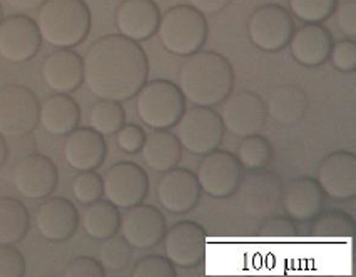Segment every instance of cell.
I'll list each match as a JSON object with an SVG mask.
<instances>
[{"mask_svg": "<svg viewBox=\"0 0 356 277\" xmlns=\"http://www.w3.org/2000/svg\"><path fill=\"white\" fill-rule=\"evenodd\" d=\"M84 82L99 99L129 101L146 84L149 60L139 42L124 35H104L87 51Z\"/></svg>", "mask_w": 356, "mask_h": 277, "instance_id": "6da1fadb", "label": "cell"}, {"mask_svg": "<svg viewBox=\"0 0 356 277\" xmlns=\"http://www.w3.org/2000/svg\"><path fill=\"white\" fill-rule=\"evenodd\" d=\"M234 72L229 60L216 52L197 51L188 56L177 74V87L193 104L213 107L229 96Z\"/></svg>", "mask_w": 356, "mask_h": 277, "instance_id": "7a4b0ae2", "label": "cell"}, {"mask_svg": "<svg viewBox=\"0 0 356 277\" xmlns=\"http://www.w3.org/2000/svg\"><path fill=\"white\" fill-rule=\"evenodd\" d=\"M40 39L56 49H72L90 31V10L84 0H44L37 12Z\"/></svg>", "mask_w": 356, "mask_h": 277, "instance_id": "3957f363", "label": "cell"}, {"mask_svg": "<svg viewBox=\"0 0 356 277\" xmlns=\"http://www.w3.org/2000/svg\"><path fill=\"white\" fill-rule=\"evenodd\" d=\"M161 44L168 52L188 57L201 51L208 39V22L191 6H174L159 20Z\"/></svg>", "mask_w": 356, "mask_h": 277, "instance_id": "277c9868", "label": "cell"}, {"mask_svg": "<svg viewBox=\"0 0 356 277\" xmlns=\"http://www.w3.org/2000/svg\"><path fill=\"white\" fill-rule=\"evenodd\" d=\"M136 96L139 119L154 131L171 129L186 110V97L179 87L164 78L146 82Z\"/></svg>", "mask_w": 356, "mask_h": 277, "instance_id": "5b68a950", "label": "cell"}, {"mask_svg": "<svg viewBox=\"0 0 356 277\" xmlns=\"http://www.w3.org/2000/svg\"><path fill=\"white\" fill-rule=\"evenodd\" d=\"M176 126V137L181 146L196 156H204L218 149L225 137L221 115L211 107L196 106L184 110Z\"/></svg>", "mask_w": 356, "mask_h": 277, "instance_id": "8992f818", "label": "cell"}, {"mask_svg": "<svg viewBox=\"0 0 356 277\" xmlns=\"http://www.w3.org/2000/svg\"><path fill=\"white\" fill-rule=\"evenodd\" d=\"M39 99L27 87H0V135L17 139L31 134L39 124Z\"/></svg>", "mask_w": 356, "mask_h": 277, "instance_id": "52a82bcc", "label": "cell"}, {"mask_svg": "<svg viewBox=\"0 0 356 277\" xmlns=\"http://www.w3.org/2000/svg\"><path fill=\"white\" fill-rule=\"evenodd\" d=\"M295 22L286 9L276 3L261 6L248 20V37L251 44L264 52H280L289 44Z\"/></svg>", "mask_w": 356, "mask_h": 277, "instance_id": "ba28073f", "label": "cell"}, {"mask_svg": "<svg viewBox=\"0 0 356 277\" xmlns=\"http://www.w3.org/2000/svg\"><path fill=\"white\" fill-rule=\"evenodd\" d=\"M197 182L201 192L214 199L234 196L243 177V167L238 157L225 151H211L197 165Z\"/></svg>", "mask_w": 356, "mask_h": 277, "instance_id": "9c48e42d", "label": "cell"}, {"mask_svg": "<svg viewBox=\"0 0 356 277\" xmlns=\"http://www.w3.org/2000/svg\"><path fill=\"white\" fill-rule=\"evenodd\" d=\"M239 204L248 216L264 219L273 216L281 204L283 182L270 171H250L241 177L238 187Z\"/></svg>", "mask_w": 356, "mask_h": 277, "instance_id": "30bf717a", "label": "cell"}, {"mask_svg": "<svg viewBox=\"0 0 356 277\" xmlns=\"http://www.w3.org/2000/svg\"><path fill=\"white\" fill-rule=\"evenodd\" d=\"M106 201L118 209H129L143 204L149 191V177L143 167L134 162H118L106 172L104 179Z\"/></svg>", "mask_w": 356, "mask_h": 277, "instance_id": "8fae6325", "label": "cell"}, {"mask_svg": "<svg viewBox=\"0 0 356 277\" xmlns=\"http://www.w3.org/2000/svg\"><path fill=\"white\" fill-rule=\"evenodd\" d=\"M222 107V124L225 129L238 137H248V135L259 134L264 129L268 121L266 104L258 94L243 92L229 94Z\"/></svg>", "mask_w": 356, "mask_h": 277, "instance_id": "7c38bea8", "label": "cell"}, {"mask_svg": "<svg viewBox=\"0 0 356 277\" xmlns=\"http://www.w3.org/2000/svg\"><path fill=\"white\" fill-rule=\"evenodd\" d=\"M164 251L174 266L183 269L197 267L204 264L208 235L200 224L191 221L177 222L164 234Z\"/></svg>", "mask_w": 356, "mask_h": 277, "instance_id": "4fadbf2b", "label": "cell"}, {"mask_svg": "<svg viewBox=\"0 0 356 277\" xmlns=\"http://www.w3.org/2000/svg\"><path fill=\"white\" fill-rule=\"evenodd\" d=\"M39 28L27 15H10L0 22V57L14 64L34 59L40 49Z\"/></svg>", "mask_w": 356, "mask_h": 277, "instance_id": "5bb4252c", "label": "cell"}, {"mask_svg": "<svg viewBox=\"0 0 356 277\" xmlns=\"http://www.w3.org/2000/svg\"><path fill=\"white\" fill-rule=\"evenodd\" d=\"M59 174L56 164L42 154H31L20 159L12 172L15 189L29 199H44L57 187Z\"/></svg>", "mask_w": 356, "mask_h": 277, "instance_id": "9a60e30c", "label": "cell"}, {"mask_svg": "<svg viewBox=\"0 0 356 277\" xmlns=\"http://www.w3.org/2000/svg\"><path fill=\"white\" fill-rule=\"evenodd\" d=\"M156 196L171 214H188L200 204L201 187L196 174L188 169H171L157 182Z\"/></svg>", "mask_w": 356, "mask_h": 277, "instance_id": "2e32d148", "label": "cell"}, {"mask_svg": "<svg viewBox=\"0 0 356 277\" xmlns=\"http://www.w3.org/2000/svg\"><path fill=\"white\" fill-rule=\"evenodd\" d=\"M318 184L333 201H350L356 196V157L338 151L326 156L318 165Z\"/></svg>", "mask_w": 356, "mask_h": 277, "instance_id": "e0dca14e", "label": "cell"}, {"mask_svg": "<svg viewBox=\"0 0 356 277\" xmlns=\"http://www.w3.org/2000/svg\"><path fill=\"white\" fill-rule=\"evenodd\" d=\"M122 237L134 249H151L164 239L165 219L154 205L138 204L121 217Z\"/></svg>", "mask_w": 356, "mask_h": 277, "instance_id": "ac0fdd59", "label": "cell"}, {"mask_svg": "<svg viewBox=\"0 0 356 277\" xmlns=\"http://www.w3.org/2000/svg\"><path fill=\"white\" fill-rule=\"evenodd\" d=\"M35 226L45 241H69L77 230L79 212L70 201L51 197L37 208Z\"/></svg>", "mask_w": 356, "mask_h": 277, "instance_id": "d6986e66", "label": "cell"}, {"mask_svg": "<svg viewBox=\"0 0 356 277\" xmlns=\"http://www.w3.org/2000/svg\"><path fill=\"white\" fill-rule=\"evenodd\" d=\"M159 20L161 12L154 0H124L115 10L119 34L134 42H143L154 35Z\"/></svg>", "mask_w": 356, "mask_h": 277, "instance_id": "ffe728a7", "label": "cell"}, {"mask_svg": "<svg viewBox=\"0 0 356 277\" xmlns=\"http://www.w3.org/2000/svg\"><path fill=\"white\" fill-rule=\"evenodd\" d=\"M107 146L104 135L92 127H76L64 144V159L76 171H96L104 162Z\"/></svg>", "mask_w": 356, "mask_h": 277, "instance_id": "44dd1931", "label": "cell"}, {"mask_svg": "<svg viewBox=\"0 0 356 277\" xmlns=\"http://www.w3.org/2000/svg\"><path fill=\"white\" fill-rule=\"evenodd\" d=\"M42 78L56 94H69L84 82V62L69 49L54 51L42 62Z\"/></svg>", "mask_w": 356, "mask_h": 277, "instance_id": "7402d4cb", "label": "cell"}, {"mask_svg": "<svg viewBox=\"0 0 356 277\" xmlns=\"http://www.w3.org/2000/svg\"><path fill=\"white\" fill-rule=\"evenodd\" d=\"M325 194L312 177H298L283 185L281 204L293 221L306 222L321 212Z\"/></svg>", "mask_w": 356, "mask_h": 277, "instance_id": "603a6c76", "label": "cell"}, {"mask_svg": "<svg viewBox=\"0 0 356 277\" xmlns=\"http://www.w3.org/2000/svg\"><path fill=\"white\" fill-rule=\"evenodd\" d=\"M291 56L305 67H320L330 59L333 37L320 24H303L289 39Z\"/></svg>", "mask_w": 356, "mask_h": 277, "instance_id": "cb8c5ba5", "label": "cell"}, {"mask_svg": "<svg viewBox=\"0 0 356 277\" xmlns=\"http://www.w3.org/2000/svg\"><path fill=\"white\" fill-rule=\"evenodd\" d=\"M39 122L49 134L67 135L81 122V109L67 94H54L40 104Z\"/></svg>", "mask_w": 356, "mask_h": 277, "instance_id": "d4e9b609", "label": "cell"}, {"mask_svg": "<svg viewBox=\"0 0 356 277\" xmlns=\"http://www.w3.org/2000/svg\"><path fill=\"white\" fill-rule=\"evenodd\" d=\"M144 162L156 172H168L179 164L183 156V146L172 132L156 131L146 135L143 149Z\"/></svg>", "mask_w": 356, "mask_h": 277, "instance_id": "484cf974", "label": "cell"}, {"mask_svg": "<svg viewBox=\"0 0 356 277\" xmlns=\"http://www.w3.org/2000/svg\"><path fill=\"white\" fill-rule=\"evenodd\" d=\"M309 101L303 89L296 85H284L273 94L268 102V115L281 126H295L308 112Z\"/></svg>", "mask_w": 356, "mask_h": 277, "instance_id": "4316f807", "label": "cell"}, {"mask_svg": "<svg viewBox=\"0 0 356 277\" xmlns=\"http://www.w3.org/2000/svg\"><path fill=\"white\" fill-rule=\"evenodd\" d=\"M31 227L29 210L12 197H0V246H14L22 241Z\"/></svg>", "mask_w": 356, "mask_h": 277, "instance_id": "83f0119b", "label": "cell"}, {"mask_svg": "<svg viewBox=\"0 0 356 277\" xmlns=\"http://www.w3.org/2000/svg\"><path fill=\"white\" fill-rule=\"evenodd\" d=\"M309 237L314 241H350L355 237V219L345 210L330 209L313 217Z\"/></svg>", "mask_w": 356, "mask_h": 277, "instance_id": "f1b7e54d", "label": "cell"}, {"mask_svg": "<svg viewBox=\"0 0 356 277\" xmlns=\"http://www.w3.org/2000/svg\"><path fill=\"white\" fill-rule=\"evenodd\" d=\"M119 226H121V214L109 201L99 199L92 202L82 216V227L86 234L96 241H104L111 235L118 234Z\"/></svg>", "mask_w": 356, "mask_h": 277, "instance_id": "f546056e", "label": "cell"}, {"mask_svg": "<svg viewBox=\"0 0 356 277\" xmlns=\"http://www.w3.org/2000/svg\"><path fill=\"white\" fill-rule=\"evenodd\" d=\"M238 149V160L246 171H259L266 169L273 159V147L270 140L259 134L248 135Z\"/></svg>", "mask_w": 356, "mask_h": 277, "instance_id": "4dcf8cb0", "label": "cell"}, {"mask_svg": "<svg viewBox=\"0 0 356 277\" xmlns=\"http://www.w3.org/2000/svg\"><path fill=\"white\" fill-rule=\"evenodd\" d=\"M124 112L122 106L114 101H101L96 102L90 109V127L99 132L101 135H114L124 126Z\"/></svg>", "mask_w": 356, "mask_h": 277, "instance_id": "1f68e13d", "label": "cell"}, {"mask_svg": "<svg viewBox=\"0 0 356 277\" xmlns=\"http://www.w3.org/2000/svg\"><path fill=\"white\" fill-rule=\"evenodd\" d=\"M99 259L104 271L109 272H122L124 269L129 266L132 259V247L124 237L111 235L104 239L101 251H99Z\"/></svg>", "mask_w": 356, "mask_h": 277, "instance_id": "d6a6232c", "label": "cell"}, {"mask_svg": "<svg viewBox=\"0 0 356 277\" xmlns=\"http://www.w3.org/2000/svg\"><path fill=\"white\" fill-rule=\"evenodd\" d=\"M289 10L305 24H320L331 17L338 0H288Z\"/></svg>", "mask_w": 356, "mask_h": 277, "instance_id": "836d02e7", "label": "cell"}, {"mask_svg": "<svg viewBox=\"0 0 356 277\" xmlns=\"http://www.w3.org/2000/svg\"><path fill=\"white\" fill-rule=\"evenodd\" d=\"M72 192L81 204H92V202L101 199L102 194H104L102 177L94 171L79 172L72 182Z\"/></svg>", "mask_w": 356, "mask_h": 277, "instance_id": "e575fe53", "label": "cell"}, {"mask_svg": "<svg viewBox=\"0 0 356 277\" xmlns=\"http://www.w3.org/2000/svg\"><path fill=\"white\" fill-rule=\"evenodd\" d=\"M258 237L263 241H293L298 237L296 226L293 224L291 219L278 217V216H268L264 217L263 224L258 230Z\"/></svg>", "mask_w": 356, "mask_h": 277, "instance_id": "d590c367", "label": "cell"}, {"mask_svg": "<svg viewBox=\"0 0 356 277\" xmlns=\"http://www.w3.org/2000/svg\"><path fill=\"white\" fill-rule=\"evenodd\" d=\"M131 274L134 277H176V269L168 258L147 255L136 264Z\"/></svg>", "mask_w": 356, "mask_h": 277, "instance_id": "8d00e7d4", "label": "cell"}, {"mask_svg": "<svg viewBox=\"0 0 356 277\" xmlns=\"http://www.w3.org/2000/svg\"><path fill=\"white\" fill-rule=\"evenodd\" d=\"M330 57L333 67L339 72H353L356 69V42L353 39H345L333 44Z\"/></svg>", "mask_w": 356, "mask_h": 277, "instance_id": "74e56055", "label": "cell"}, {"mask_svg": "<svg viewBox=\"0 0 356 277\" xmlns=\"http://www.w3.org/2000/svg\"><path fill=\"white\" fill-rule=\"evenodd\" d=\"M26 274L24 255L12 246H0V277H22Z\"/></svg>", "mask_w": 356, "mask_h": 277, "instance_id": "f35d334b", "label": "cell"}, {"mask_svg": "<svg viewBox=\"0 0 356 277\" xmlns=\"http://www.w3.org/2000/svg\"><path fill=\"white\" fill-rule=\"evenodd\" d=\"M118 135V146L121 151L127 152V154H136L139 152L144 146V140H146V132L143 131V127L136 126V124H127L122 126L121 129L115 132Z\"/></svg>", "mask_w": 356, "mask_h": 277, "instance_id": "ab89813d", "label": "cell"}, {"mask_svg": "<svg viewBox=\"0 0 356 277\" xmlns=\"http://www.w3.org/2000/svg\"><path fill=\"white\" fill-rule=\"evenodd\" d=\"M64 276L67 277H104L106 271L101 266V262H97L92 258H77L65 267Z\"/></svg>", "mask_w": 356, "mask_h": 277, "instance_id": "60d3db41", "label": "cell"}, {"mask_svg": "<svg viewBox=\"0 0 356 277\" xmlns=\"http://www.w3.org/2000/svg\"><path fill=\"white\" fill-rule=\"evenodd\" d=\"M337 12V24L339 31L346 37L355 40L356 37V2L355 0H348L343 2L339 7H334Z\"/></svg>", "mask_w": 356, "mask_h": 277, "instance_id": "b9f144b4", "label": "cell"}, {"mask_svg": "<svg viewBox=\"0 0 356 277\" xmlns=\"http://www.w3.org/2000/svg\"><path fill=\"white\" fill-rule=\"evenodd\" d=\"M189 2H191V7L200 10L202 15H214L225 10V7L231 0H189Z\"/></svg>", "mask_w": 356, "mask_h": 277, "instance_id": "7bdbcfd3", "label": "cell"}, {"mask_svg": "<svg viewBox=\"0 0 356 277\" xmlns=\"http://www.w3.org/2000/svg\"><path fill=\"white\" fill-rule=\"evenodd\" d=\"M10 7L19 10H34L39 9L44 3V0H6Z\"/></svg>", "mask_w": 356, "mask_h": 277, "instance_id": "ee69618b", "label": "cell"}, {"mask_svg": "<svg viewBox=\"0 0 356 277\" xmlns=\"http://www.w3.org/2000/svg\"><path fill=\"white\" fill-rule=\"evenodd\" d=\"M7 154H9V149H7L6 139H3V135H0V167L6 162Z\"/></svg>", "mask_w": 356, "mask_h": 277, "instance_id": "f6af8a7d", "label": "cell"}, {"mask_svg": "<svg viewBox=\"0 0 356 277\" xmlns=\"http://www.w3.org/2000/svg\"><path fill=\"white\" fill-rule=\"evenodd\" d=\"M3 19V10H2V6H0V22H2Z\"/></svg>", "mask_w": 356, "mask_h": 277, "instance_id": "bcb514c9", "label": "cell"}]
</instances>
